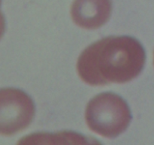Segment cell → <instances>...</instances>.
Listing matches in <instances>:
<instances>
[{
    "label": "cell",
    "mask_w": 154,
    "mask_h": 145,
    "mask_svg": "<svg viewBox=\"0 0 154 145\" xmlns=\"http://www.w3.org/2000/svg\"><path fill=\"white\" fill-rule=\"evenodd\" d=\"M145 51L130 36H111L87 47L79 57L77 69L87 84H123L136 78L144 68Z\"/></svg>",
    "instance_id": "6da1fadb"
},
{
    "label": "cell",
    "mask_w": 154,
    "mask_h": 145,
    "mask_svg": "<svg viewBox=\"0 0 154 145\" xmlns=\"http://www.w3.org/2000/svg\"><path fill=\"white\" fill-rule=\"evenodd\" d=\"M85 118L92 131L113 138L127 129L132 117L127 103L120 96L113 93H103L90 101Z\"/></svg>",
    "instance_id": "7a4b0ae2"
},
{
    "label": "cell",
    "mask_w": 154,
    "mask_h": 145,
    "mask_svg": "<svg viewBox=\"0 0 154 145\" xmlns=\"http://www.w3.org/2000/svg\"><path fill=\"white\" fill-rule=\"evenodd\" d=\"M35 115L32 99L15 88L0 89V135H11L29 126Z\"/></svg>",
    "instance_id": "3957f363"
},
{
    "label": "cell",
    "mask_w": 154,
    "mask_h": 145,
    "mask_svg": "<svg viewBox=\"0 0 154 145\" xmlns=\"http://www.w3.org/2000/svg\"><path fill=\"white\" fill-rule=\"evenodd\" d=\"M111 11V0H74L71 15L80 27L96 29L106 23Z\"/></svg>",
    "instance_id": "277c9868"
},
{
    "label": "cell",
    "mask_w": 154,
    "mask_h": 145,
    "mask_svg": "<svg viewBox=\"0 0 154 145\" xmlns=\"http://www.w3.org/2000/svg\"><path fill=\"white\" fill-rule=\"evenodd\" d=\"M17 145H102L92 137L72 131L36 132L21 138Z\"/></svg>",
    "instance_id": "5b68a950"
},
{
    "label": "cell",
    "mask_w": 154,
    "mask_h": 145,
    "mask_svg": "<svg viewBox=\"0 0 154 145\" xmlns=\"http://www.w3.org/2000/svg\"><path fill=\"white\" fill-rule=\"evenodd\" d=\"M5 29V21L2 13L0 11V39L4 34Z\"/></svg>",
    "instance_id": "8992f818"
},
{
    "label": "cell",
    "mask_w": 154,
    "mask_h": 145,
    "mask_svg": "<svg viewBox=\"0 0 154 145\" xmlns=\"http://www.w3.org/2000/svg\"><path fill=\"white\" fill-rule=\"evenodd\" d=\"M1 2H2V0H0V5H1Z\"/></svg>",
    "instance_id": "52a82bcc"
}]
</instances>
